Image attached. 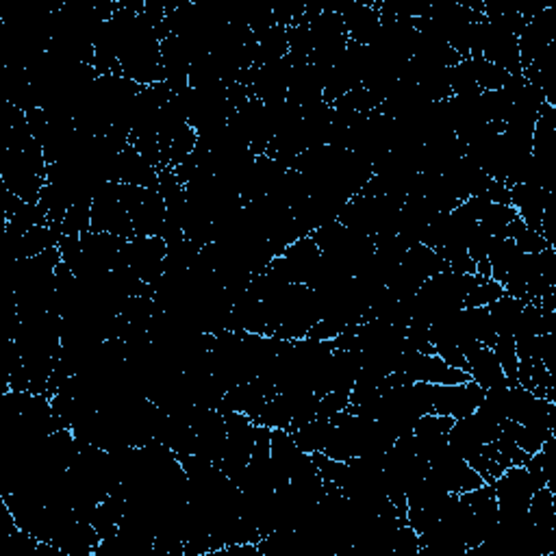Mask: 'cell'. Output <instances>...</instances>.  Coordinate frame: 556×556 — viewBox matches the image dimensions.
I'll return each mask as SVG.
<instances>
[{"label":"cell","instance_id":"6da1fadb","mask_svg":"<svg viewBox=\"0 0 556 556\" xmlns=\"http://www.w3.org/2000/svg\"><path fill=\"white\" fill-rule=\"evenodd\" d=\"M168 243L161 237L133 235L124 239L120 250V263L129 265L146 285H154L165 272Z\"/></svg>","mask_w":556,"mask_h":556},{"label":"cell","instance_id":"7a4b0ae2","mask_svg":"<svg viewBox=\"0 0 556 556\" xmlns=\"http://www.w3.org/2000/svg\"><path fill=\"white\" fill-rule=\"evenodd\" d=\"M426 478L437 482L450 493H467L472 489L485 485L481 474L463 457H459L452 448H443L435 459L428 461Z\"/></svg>","mask_w":556,"mask_h":556},{"label":"cell","instance_id":"3957f363","mask_svg":"<svg viewBox=\"0 0 556 556\" xmlns=\"http://www.w3.org/2000/svg\"><path fill=\"white\" fill-rule=\"evenodd\" d=\"M92 231L129 239L135 235L129 211L118 200V183H104L92 203Z\"/></svg>","mask_w":556,"mask_h":556},{"label":"cell","instance_id":"277c9868","mask_svg":"<svg viewBox=\"0 0 556 556\" xmlns=\"http://www.w3.org/2000/svg\"><path fill=\"white\" fill-rule=\"evenodd\" d=\"M482 396L485 389L476 385L472 378L461 385H432V413L461 420L481 407Z\"/></svg>","mask_w":556,"mask_h":556},{"label":"cell","instance_id":"5b68a950","mask_svg":"<svg viewBox=\"0 0 556 556\" xmlns=\"http://www.w3.org/2000/svg\"><path fill=\"white\" fill-rule=\"evenodd\" d=\"M454 420L448 415H422L413 426V432H411L413 435L415 452L424 461L435 459L443 448H448V432Z\"/></svg>","mask_w":556,"mask_h":556},{"label":"cell","instance_id":"8992f818","mask_svg":"<svg viewBox=\"0 0 556 556\" xmlns=\"http://www.w3.org/2000/svg\"><path fill=\"white\" fill-rule=\"evenodd\" d=\"M550 204H552V194L548 189L531 185V183H517L511 187V207L517 211L528 229L541 233L543 213Z\"/></svg>","mask_w":556,"mask_h":556},{"label":"cell","instance_id":"52a82bcc","mask_svg":"<svg viewBox=\"0 0 556 556\" xmlns=\"http://www.w3.org/2000/svg\"><path fill=\"white\" fill-rule=\"evenodd\" d=\"M465 359H467V374H470V378L476 382V385H481L482 389L507 385L502 365H500V361L496 359V354H493V350L489 346L476 343V346L467 350Z\"/></svg>","mask_w":556,"mask_h":556},{"label":"cell","instance_id":"ba28073f","mask_svg":"<svg viewBox=\"0 0 556 556\" xmlns=\"http://www.w3.org/2000/svg\"><path fill=\"white\" fill-rule=\"evenodd\" d=\"M307 457L309 454L303 452V450L296 446V442H293L292 435H289V431H285V428H272V442H270L272 465H274L287 481L296 474L298 467L307 461Z\"/></svg>","mask_w":556,"mask_h":556},{"label":"cell","instance_id":"9c48e42d","mask_svg":"<svg viewBox=\"0 0 556 556\" xmlns=\"http://www.w3.org/2000/svg\"><path fill=\"white\" fill-rule=\"evenodd\" d=\"M402 268L413 274L417 281L426 283L428 278L439 274V272H446L448 265L446 261L439 257L437 250L424 246V243H415L411 246L407 253H404L402 259Z\"/></svg>","mask_w":556,"mask_h":556},{"label":"cell","instance_id":"30bf717a","mask_svg":"<svg viewBox=\"0 0 556 556\" xmlns=\"http://www.w3.org/2000/svg\"><path fill=\"white\" fill-rule=\"evenodd\" d=\"M520 254H521V250L515 246L513 239L493 237L491 246H489V254H487L493 281L502 285V283L507 281V274L511 272V268L515 265V261L520 259Z\"/></svg>","mask_w":556,"mask_h":556},{"label":"cell","instance_id":"8fae6325","mask_svg":"<svg viewBox=\"0 0 556 556\" xmlns=\"http://www.w3.org/2000/svg\"><path fill=\"white\" fill-rule=\"evenodd\" d=\"M524 304V300L507 296V293H504L502 298H498L493 304H489L487 311L489 315H491L493 331H496L498 337H513L517 320H520Z\"/></svg>","mask_w":556,"mask_h":556},{"label":"cell","instance_id":"7c38bea8","mask_svg":"<svg viewBox=\"0 0 556 556\" xmlns=\"http://www.w3.org/2000/svg\"><path fill=\"white\" fill-rule=\"evenodd\" d=\"M331 426H333L331 420H324V417H313V420L307 422V424L289 431V435H292L293 442H296V446L303 450V452L315 454L324 450V443H326L328 432H331Z\"/></svg>","mask_w":556,"mask_h":556},{"label":"cell","instance_id":"4fadbf2b","mask_svg":"<svg viewBox=\"0 0 556 556\" xmlns=\"http://www.w3.org/2000/svg\"><path fill=\"white\" fill-rule=\"evenodd\" d=\"M461 318H463L467 333H470V337L474 339V342L489 348L496 343L498 335L496 331H493V322L487 307H463L461 309Z\"/></svg>","mask_w":556,"mask_h":556},{"label":"cell","instance_id":"5bb4252c","mask_svg":"<svg viewBox=\"0 0 556 556\" xmlns=\"http://www.w3.org/2000/svg\"><path fill=\"white\" fill-rule=\"evenodd\" d=\"M556 498L554 489L541 487L532 493L528 504V520L539 528H556Z\"/></svg>","mask_w":556,"mask_h":556},{"label":"cell","instance_id":"9a60e30c","mask_svg":"<svg viewBox=\"0 0 556 556\" xmlns=\"http://www.w3.org/2000/svg\"><path fill=\"white\" fill-rule=\"evenodd\" d=\"M448 79L452 96H478V94H482L476 83L472 59H461L457 65L448 68Z\"/></svg>","mask_w":556,"mask_h":556},{"label":"cell","instance_id":"2e32d148","mask_svg":"<svg viewBox=\"0 0 556 556\" xmlns=\"http://www.w3.org/2000/svg\"><path fill=\"white\" fill-rule=\"evenodd\" d=\"M92 203L94 198H79L72 204L68 213H65L64 224H61L64 235L83 237L85 233L92 231Z\"/></svg>","mask_w":556,"mask_h":556},{"label":"cell","instance_id":"e0dca14e","mask_svg":"<svg viewBox=\"0 0 556 556\" xmlns=\"http://www.w3.org/2000/svg\"><path fill=\"white\" fill-rule=\"evenodd\" d=\"M509 385H498L491 389H485V396L481 400V407L476 411H481L482 415L493 420L496 424H502L509 415Z\"/></svg>","mask_w":556,"mask_h":556},{"label":"cell","instance_id":"ac0fdd59","mask_svg":"<svg viewBox=\"0 0 556 556\" xmlns=\"http://www.w3.org/2000/svg\"><path fill=\"white\" fill-rule=\"evenodd\" d=\"M472 65H474V74L476 83L481 87V92H498L502 90V85L509 79V72L500 65L491 64L485 57H474L472 59Z\"/></svg>","mask_w":556,"mask_h":556},{"label":"cell","instance_id":"d6986e66","mask_svg":"<svg viewBox=\"0 0 556 556\" xmlns=\"http://www.w3.org/2000/svg\"><path fill=\"white\" fill-rule=\"evenodd\" d=\"M517 218H520V215H517V211L511 207V204L489 203L485 213H482V218H481V226L491 237H502L504 231H507V226Z\"/></svg>","mask_w":556,"mask_h":556},{"label":"cell","instance_id":"ffe728a7","mask_svg":"<svg viewBox=\"0 0 556 556\" xmlns=\"http://www.w3.org/2000/svg\"><path fill=\"white\" fill-rule=\"evenodd\" d=\"M491 350L493 354H496V359L500 361V365H502L507 385L509 387L520 385V382H517V365H520V361H517L513 337H496V343H493Z\"/></svg>","mask_w":556,"mask_h":556},{"label":"cell","instance_id":"44dd1931","mask_svg":"<svg viewBox=\"0 0 556 556\" xmlns=\"http://www.w3.org/2000/svg\"><path fill=\"white\" fill-rule=\"evenodd\" d=\"M437 253L439 257L446 261L450 272H457V274H476V263L472 261L463 243H448V246L437 248Z\"/></svg>","mask_w":556,"mask_h":556},{"label":"cell","instance_id":"7402d4cb","mask_svg":"<svg viewBox=\"0 0 556 556\" xmlns=\"http://www.w3.org/2000/svg\"><path fill=\"white\" fill-rule=\"evenodd\" d=\"M504 296V287L493 278H482L478 285L470 289L465 298V307H489V304L496 303L498 298Z\"/></svg>","mask_w":556,"mask_h":556},{"label":"cell","instance_id":"603a6c76","mask_svg":"<svg viewBox=\"0 0 556 556\" xmlns=\"http://www.w3.org/2000/svg\"><path fill=\"white\" fill-rule=\"evenodd\" d=\"M550 437H554V431H543V428H531V426L515 424V431H513L515 443L521 448V452L528 454V457L539 452V450H541V446L548 442Z\"/></svg>","mask_w":556,"mask_h":556}]
</instances>
